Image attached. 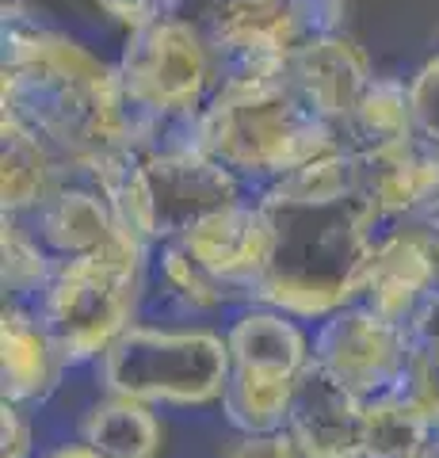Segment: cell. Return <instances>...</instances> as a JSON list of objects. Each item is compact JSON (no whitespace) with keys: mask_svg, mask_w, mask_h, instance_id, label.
<instances>
[{"mask_svg":"<svg viewBox=\"0 0 439 458\" xmlns=\"http://www.w3.org/2000/svg\"><path fill=\"white\" fill-rule=\"evenodd\" d=\"M73 172L16 114L0 111V207L12 218L35 214L58 195Z\"/></svg>","mask_w":439,"mask_h":458,"instance_id":"cell-18","label":"cell"},{"mask_svg":"<svg viewBox=\"0 0 439 458\" xmlns=\"http://www.w3.org/2000/svg\"><path fill=\"white\" fill-rule=\"evenodd\" d=\"M417 119L409 104V81L375 77V84L359 99L351 123L344 126V149L351 153H386L417 141Z\"/></svg>","mask_w":439,"mask_h":458,"instance_id":"cell-20","label":"cell"},{"mask_svg":"<svg viewBox=\"0 0 439 458\" xmlns=\"http://www.w3.org/2000/svg\"><path fill=\"white\" fill-rule=\"evenodd\" d=\"M218 458H302L287 428L279 432H233L218 447Z\"/></svg>","mask_w":439,"mask_h":458,"instance_id":"cell-28","label":"cell"},{"mask_svg":"<svg viewBox=\"0 0 439 458\" xmlns=\"http://www.w3.org/2000/svg\"><path fill=\"white\" fill-rule=\"evenodd\" d=\"M149 260H58L35 298V313L69 367L100 363L138 325Z\"/></svg>","mask_w":439,"mask_h":458,"instance_id":"cell-6","label":"cell"},{"mask_svg":"<svg viewBox=\"0 0 439 458\" xmlns=\"http://www.w3.org/2000/svg\"><path fill=\"white\" fill-rule=\"evenodd\" d=\"M272 225V252L252 302L299 321L356 306L382 222L359 195L356 157L336 149L257 191Z\"/></svg>","mask_w":439,"mask_h":458,"instance_id":"cell-1","label":"cell"},{"mask_svg":"<svg viewBox=\"0 0 439 458\" xmlns=\"http://www.w3.org/2000/svg\"><path fill=\"white\" fill-rule=\"evenodd\" d=\"M65 355L31 306L4 302L0 313V390L12 405H42L62 386Z\"/></svg>","mask_w":439,"mask_h":458,"instance_id":"cell-17","label":"cell"},{"mask_svg":"<svg viewBox=\"0 0 439 458\" xmlns=\"http://www.w3.org/2000/svg\"><path fill=\"white\" fill-rule=\"evenodd\" d=\"M363 405L359 394L309 363L294 386L287 432L302 458H363Z\"/></svg>","mask_w":439,"mask_h":458,"instance_id":"cell-15","label":"cell"},{"mask_svg":"<svg viewBox=\"0 0 439 458\" xmlns=\"http://www.w3.org/2000/svg\"><path fill=\"white\" fill-rule=\"evenodd\" d=\"M89 4L107 16L111 23H119L126 35L146 31L153 23H165L173 16H183L188 0H89Z\"/></svg>","mask_w":439,"mask_h":458,"instance_id":"cell-27","label":"cell"},{"mask_svg":"<svg viewBox=\"0 0 439 458\" xmlns=\"http://www.w3.org/2000/svg\"><path fill=\"white\" fill-rule=\"evenodd\" d=\"M0 458H35V432L23 405L0 401Z\"/></svg>","mask_w":439,"mask_h":458,"instance_id":"cell-29","label":"cell"},{"mask_svg":"<svg viewBox=\"0 0 439 458\" xmlns=\"http://www.w3.org/2000/svg\"><path fill=\"white\" fill-rule=\"evenodd\" d=\"M375 65L367 50L348 31L314 35L294 50L287 65V89L302 99V107L321 119L325 126L344 138V126L351 123L359 99L375 84Z\"/></svg>","mask_w":439,"mask_h":458,"instance_id":"cell-11","label":"cell"},{"mask_svg":"<svg viewBox=\"0 0 439 458\" xmlns=\"http://www.w3.org/2000/svg\"><path fill=\"white\" fill-rule=\"evenodd\" d=\"M153 276L161 283V294L173 302L180 313H195V318H207V313H218V310H230L241 298L222 286L215 276H207L188 256V249L180 241H168V245H157L153 249Z\"/></svg>","mask_w":439,"mask_h":458,"instance_id":"cell-21","label":"cell"},{"mask_svg":"<svg viewBox=\"0 0 439 458\" xmlns=\"http://www.w3.org/2000/svg\"><path fill=\"white\" fill-rule=\"evenodd\" d=\"M225 348H230L233 370H252L267 378L299 382L314 363V336L299 318L260 302H249L225 325Z\"/></svg>","mask_w":439,"mask_h":458,"instance_id":"cell-16","label":"cell"},{"mask_svg":"<svg viewBox=\"0 0 439 458\" xmlns=\"http://www.w3.org/2000/svg\"><path fill=\"white\" fill-rule=\"evenodd\" d=\"M393 390L420 412L432 432H439V336L435 333H413L405 370Z\"/></svg>","mask_w":439,"mask_h":458,"instance_id":"cell-25","label":"cell"},{"mask_svg":"<svg viewBox=\"0 0 439 458\" xmlns=\"http://www.w3.org/2000/svg\"><path fill=\"white\" fill-rule=\"evenodd\" d=\"M294 386L299 382L230 367V382H225V394H222L225 424L233 432H279V428H287Z\"/></svg>","mask_w":439,"mask_h":458,"instance_id":"cell-22","label":"cell"},{"mask_svg":"<svg viewBox=\"0 0 439 458\" xmlns=\"http://www.w3.org/2000/svg\"><path fill=\"white\" fill-rule=\"evenodd\" d=\"M203 153L241 176L267 188L317 157L344 149L333 126L314 119L287 81H230L210 96L195 123Z\"/></svg>","mask_w":439,"mask_h":458,"instance_id":"cell-3","label":"cell"},{"mask_svg":"<svg viewBox=\"0 0 439 458\" xmlns=\"http://www.w3.org/2000/svg\"><path fill=\"white\" fill-rule=\"evenodd\" d=\"M0 111L31 126L73 180H84L111 153L134 149V114L115 62L31 16L4 20Z\"/></svg>","mask_w":439,"mask_h":458,"instance_id":"cell-2","label":"cell"},{"mask_svg":"<svg viewBox=\"0 0 439 458\" xmlns=\"http://www.w3.org/2000/svg\"><path fill=\"white\" fill-rule=\"evenodd\" d=\"M31 225L54 260H80V256H96V260H153V249L122 225V218L89 180H69L35 214Z\"/></svg>","mask_w":439,"mask_h":458,"instance_id":"cell-12","label":"cell"},{"mask_svg":"<svg viewBox=\"0 0 439 458\" xmlns=\"http://www.w3.org/2000/svg\"><path fill=\"white\" fill-rule=\"evenodd\" d=\"M409 344H413V333L405 325H393L382 313L356 302L317 321L314 363L367 401L398 386L409 360Z\"/></svg>","mask_w":439,"mask_h":458,"instance_id":"cell-8","label":"cell"},{"mask_svg":"<svg viewBox=\"0 0 439 458\" xmlns=\"http://www.w3.org/2000/svg\"><path fill=\"white\" fill-rule=\"evenodd\" d=\"M405 81H409V104H413L417 134L439 146V54L424 57Z\"/></svg>","mask_w":439,"mask_h":458,"instance_id":"cell-26","label":"cell"},{"mask_svg":"<svg viewBox=\"0 0 439 458\" xmlns=\"http://www.w3.org/2000/svg\"><path fill=\"white\" fill-rule=\"evenodd\" d=\"M435 237H439V225H435Z\"/></svg>","mask_w":439,"mask_h":458,"instance_id":"cell-33","label":"cell"},{"mask_svg":"<svg viewBox=\"0 0 439 458\" xmlns=\"http://www.w3.org/2000/svg\"><path fill=\"white\" fill-rule=\"evenodd\" d=\"M80 443L100 458H161L165 424L153 405L104 394L80 417Z\"/></svg>","mask_w":439,"mask_h":458,"instance_id":"cell-19","label":"cell"},{"mask_svg":"<svg viewBox=\"0 0 439 458\" xmlns=\"http://www.w3.org/2000/svg\"><path fill=\"white\" fill-rule=\"evenodd\" d=\"M417 458H439V432H435V436L428 439V447H424V451H420Z\"/></svg>","mask_w":439,"mask_h":458,"instance_id":"cell-32","label":"cell"},{"mask_svg":"<svg viewBox=\"0 0 439 458\" xmlns=\"http://www.w3.org/2000/svg\"><path fill=\"white\" fill-rule=\"evenodd\" d=\"M38 458H100L92 447H84V443H62V447H50L46 454H38Z\"/></svg>","mask_w":439,"mask_h":458,"instance_id":"cell-30","label":"cell"},{"mask_svg":"<svg viewBox=\"0 0 439 458\" xmlns=\"http://www.w3.org/2000/svg\"><path fill=\"white\" fill-rule=\"evenodd\" d=\"M215 54L222 84L230 81H283L294 50L306 42L302 27L283 0H241L195 16Z\"/></svg>","mask_w":439,"mask_h":458,"instance_id":"cell-9","label":"cell"},{"mask_svg":"<svg viewBox=\"0 0 439 458\" xmlns=\"http://www.w3.org/2000/svg\"><path fill=\"white\" fill-rule=\"evenodd\" d=\"M0 256H4V264H0L4 298L20 306L35 302L54 276V264H58L35 233V225L27 218H12V214H4V225H0Z\"/></svg>","mask_w":439,"mask_h":458,"instance_id":"cell-24","label":"cell"},{"mask_svg":"<svg viewBox=\"0 0 439 458\" xmlns=\"http://www.w3.org/2000/svg\"><path fill=\"white\" fill-rule=\"evenodd\" d=\"M351 153V149H348ZM359 172V195L386 225H439V146L409 141L386 153H351Z\"/></svg>","mask_w":439,"mask_h":458,"instance_id":"cell-13","label":"cell"},{"mask_svg":"<svg viewBox=\"0 0 439 458\" xmlns=\"http://www.w3.org/2000/svg\"><path fill=\"white\" fill-rule=\"evenodd\" d=\"M188 4H195V16H203V12H210V8H222V4H241V0H188Z\"/></svg>","mask_w":439,"mask_h":458,"instance_id":"cell-31","label":"cell"},{"mask_svg":"<svg viewBox=\"0 0 439 458\" xmlns=\"http://www.w3.org/2000/svg\"><path fill=\"white\" fill-rule=\"evenodd\" d=\"M435 294H439L435 225H420V222L386 225L375 241L359 302L382 313L386 321L409 328Z\"/></svg>","mask_w":439,"mask_h":458,"instance_id":"cell-10","label":"cell"},{"mask_svg":"<svg viewBox=\"0 0 439 458\" xmlns=\"http://www.w3.org/2000/svg\"><path fill=\"white\" fill-rule=\"evenodd\" d=\"M104 394H119L153 409L222 405L230 382L225 333L207 325H134L100 363Z\"/></svg>","mask_w":439,"mask_h":458,"instance_id":"cell-4","label":"cell"},{"mask_svg":"<svg viewBox=\"0 0 439 458\" xmlns=\"http://www.w3.org/2000/svg\"><path fill=\"white\" fill-rule=\"evenodd\" d=\"M141 157V199L134 233L149 249L180 241L191 225H199L210 214L249 199V183L233 176L222 161H215L203 146H173L153 149Z\"/></svg>","mask_w":439,"mask_h":458,"instance_id":"cell-7","label":"cell"},{"mask_svg":"<svg viewBox=\"0 0 439 458\" xmlns=\"http://www.w3.org/2000/svg\"><path fill=\"white\" fill-rule=\"evenodd\" d=\"M180 245L188 249V256L207 276H215L222 286H230L249 306L252 286L264 276L267 252H272V225H267L260 199H241V203L191 225L180 237Z\"/></svg>","mask_w":439,"mask_h":458,"instance_id":"cell-14","label":"cell"},{"mask_svg":"<svg viewBox=\"0 0 439 458\" xmlns=\"http://www.w3.org/2000/svg\"><path fill=\"white\" fill-rule=\"evenodd\" d=\"M115 69L134 114V141L146 131L195 123L222 89L215 54L195 16H173L126 35Z\"/></svg>","mask_w":439,"mask_h":458,"instance_id":"cell-5","label":"cell"},{"mask_svg":"<svg viewBox=\"0 0 439 458\" xmlns=\"http://www.w3.org/2000/svg\"><path fill=\"white\" fill-rule=\"evenodd\" d=\"M435 432L409 401L390 390L363 405V458H417Z\"/></svg>","mask_w":439,"mask_h":458,"instance_id":"cell-23","label":"cell"}]
</instances>
